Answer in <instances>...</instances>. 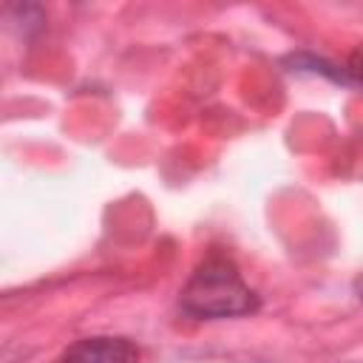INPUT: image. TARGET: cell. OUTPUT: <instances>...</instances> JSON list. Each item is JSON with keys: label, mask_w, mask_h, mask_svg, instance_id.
<instances>
[{"label": "cell", "mask_w": 363, "mask_h": 363, "mask_svg": "<svg viewBox=\"0 0 363 363\" xmlns=\"http://www.w3.org/2000/svg\"><path fill=\"white\" fill-rule=\"evenodd\" d=\"M60 363H139V349L128 337H82L62 352Z\"/></svg>", "instance_id": "obj_2"}, {"label": "cell", "mask_w": 363, "mask_h": 363, "mask_svg": "<svg viewBox=\"0 0 363 363\" xmlns=\"http://www.w3.org/2000/svg\"><path fill=\"white\" fill-rule=\"evenodd\" d=\"M184 315L199 320L238 318L258 309V295L244 284L238 267L224 255L204 258L179 295Z\"/></svg>", "instance_id": "obj_1"}, {"label": "cell", "mask_w": 363, "mask_h": 363, "mask_svg": "<svg viewBox=\"0 0 363 363\" xmlns=\"http://www.w3.org/2000/svg\"><path fill=\"white\" fill-rule=\"evenodd\" d=\"M346 74H349V82H357L363 85V45H357L346 62Z\"/></svg>", "instance_id": "obj_3"}, {"label": "cell", "mask_w": 363, "mask_h": 363, "mask_svg": "<svg viewBox=\"0 0 363 363\" xmlns=\"http://www.w3.org/2000/svg\"><path fill=\"white\" fill-rule=\"evenodd\" d=\"M360 298H363V295H360Z\"/></svg>", "instance_id": "obj_4"}]
</instances>
